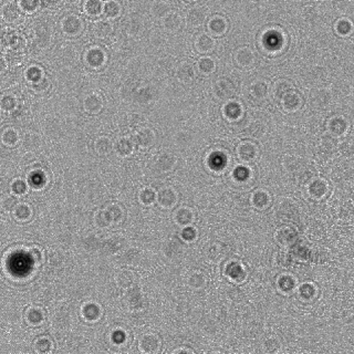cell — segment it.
<instances>
[{"label": "cell", "mask_w": 354, "mask_h": 354, "mask_svg": "<svg viewBox=\"0 0 354 354\" xmlns=\"http://www.w3.org/2000/svg\"><path fill=\"white\" fill-rule=\"evenodd\" d=\"M54 348V343L49 337H39L33 342V350L39 354L50 353Z\"/></svg>", "instance_id": "8d00e7d4"}, {"label": "cell", "mask_w": 354, "mask_h": 354, "mask_svg": "<svg viewBox=\"0 0 354 354\" xmlns=\"http://www.w3.org/2000/svg\"><path fill=\"white\" fill-rule=\"evenodd\" d=\"M197 237H198V231L193 226H187V227H183L182 231H181V239L183 241H185L187 244H192L194 242Z\"/></svg>", "instance_id": "816d5d0a"}, {"label": "cell", "mask_w": 354, "mask_h": 354, "mask_svg": "<svg viewBox=\"0 0 354 354\" xmlns=\"http://www.w3.org/2000/svg\"><path fill=\"white\" fill-rule=\"evenodd\" d=\"M103 5L100 0H87L84 3V10L90 16H99L103 13Z\"/></svg>", "instance_id": "bcb514c9"}, {"label": "cell", "mask_w": 354, "mask_h": 354, "mask_svg": "<svg viewBox=\"0 0 354 354\" xmlns=\"http://www.w3.org/2000/svg\"><path fill=\"white\" fill-rule=\"evenodd\" d=\"M107 214L110 215L113 225H120L125 220V208L119 203H110L104 207Z\"/></svg>", "instance_id": "f1b7e54d"}, {"label": "cell", "mask_w": 354, "mask_h": 354, "mask_svg": "<svg viewBox=\"0 0 354 354\" xmlns=\"http://www.w3.org/2000/svg\"><path fill=\"white\" fill-rule=\"evenodd\" d=\"M313 104L316 107H324L326 104H329L331 100V94L326 90H319L312 97Z\"/></svg>", "instance_id": "7dc6e473"}, {"label": "cell", "mask_w": 354, "mask_h": 354, "mask_svg": "<svg viewBox=\"0 0 354 354\" xmlns=\"http://www.w3.org/2000/svg\"><path fill=\"white\" fill-rule=\"evenodd\" d=\"M208 12L206 8L202 6H195L190 8L186 13V23L189 27L193 28H198L206 23Z\"/></svg>", "instance_id": "9a60e30c"}, {"label": "cell", "mask_w": 354, "mask_h": 354, "mask_svg": "<svg viewBox=\"0 0 354 354\" xmlns=\"http://www.w3.org/2000/svg\"><path fill=\"white\" fill-rule=\"evenodd\" d=\"M18 5L21 10L26 12H33L40 8L42 3L39 2V0H20V2H18Z\"/></svg>", "instance_id": "11a10c76"}, {"label": "cell", "mask_w": 354, "mask_h": 354, "mask_svg": "<svg viewBox=\"0 0 354 354\" xmlns=\"http://www.w3.org/2000/svg\"><path fill=\"white\" fill-rule=\"evenodd\" d=\"M32 208L27 203H19L17 207L13 209L12 216L19 223H27L31 219L32 217Z\"/></svg>", "instance_id": "1f68e13d"}, {"label": "cell", "mask_w": 354, "mask_h": 354, "mask_svg": "<svg viewBox=\"0 0 354 354\" xmlns=\"http://www.w3.org/2000/svg\"><path fill=\"white\" fill-rule=\"evenodd\" d=\"M134 148L135 144L133 140L131 138H127V136H122L114 143V152L122 159L131 156L134 152Z\"/></svg>", "instance_id": "603a6c76"}, {"label": "cell", "mask_w": 354, "mask_h": 354, "mask_svg": "<svg viewBox=\"0 0 354 354\" xmlns=\"http://www.w3.org/2000/svg\"><path fill=\"white\" fill-rule=\"evenodd\" d=\"M179 159L177 156L171 152L161 153L155 162V167L161 173H171L177 166Z\"/></svg>", "instance_id": "7c38bea8"}, {"label": "cell", "mask_w": 354, "mask_h": 354, "mask_svg": "<svg viewBox=\"0 0 354 354\" xmlns=\"http://www.w3.org/2000/svg\"><path fill=\"white\" fill-rule=\"evenodd\" d=\"M83 21L79 16L74 15V13H70L67 15L62 21H61V29L65 33L67 36L76 37L80 35L83 30Z\"/></svg>", "instance_id": "ba28073f"}, {"label": "cell", "mask_w": 354, "mask_h": 354, "mask_svg": "<svg viewBox=\"0 0 354 354\" xmlns=\"http://www.w3.org/2000/svg\"><path fill=\"white\" fill-rule=\"evenodd\" d=\"M2 16L7 23H12L20 16V7L15 3H7L2 9Z\"/></svg>", "instance_id": "d590c367"}, {"label": "cell", "mask_w": 354, "mask_h": 354, "mask_svg": "<svg viewBox=\"0 0 354 354\" xmlns=\"http://www.w3.org/2000/svg\"><path fill=\"white\" fill-rule=\"evenodd\" d=\"M122 7L118 2H105L103 5V15L107 19H115L120 16Z\"/></svg>", "instance_id": "f6af8a7d"}, {"label": "cell", "mask_w": 354, "mask_h": 354, "mask_svg": "<svg viewBox=\"0 0 354 354\" xmlns=\"http://www.w3.org/2000/svg\"><path fill=\"white\" fill-rule=\"evenodd\" d=\"M329 189V183L324 179H321V177H317V179L310 182L308 186V194L310 195L311 198L320 201L328 195Z\"/></svg>", "instance_id": "5bb4252c"}, {"label": "cell", "mask_w": 354, "mask_h": 354, "mask_svg": "<svg viewBox=\"0 0 354 354\" xmlns=\"http://www.w3.org/2000/svg\"><path fill=\"white\" fill-rule=\"evenodd\" d=\"M93 32L97 38L100 39H105L107 37L111 36V33L113 32V25L111 21H108L107 19L99 20L98 23H95Z\"/></svg>", "instance_id": "d6a6232c"}, {"label": "cell", "mask_w": 354, "mask_h": 354, "mask_svg": "<svg viewBox=\"0 0 354 354\" xmlns=\"http://www.w3.org/2000/svg\"><path fill=\"white\" fill-rule=\"evenodd\" d=\"M94 149L100 156H107L114 151V142L108 136H99L94 142Z\"/></svg>", "instance_id": "f546056e"}, {"label": "cell", "mask_w": 354, "mask_h": 354, "mask_svg": "<svg viewBox=\"0 0 354 354\" xmlns=\"http://www.w3.org/2000/svg\"><path fill=\"white\" fill-rule=\"evenodd\" d=\"M45 77L46 76H45L43 70L41 69V68H39L37 65H31L26 71V78H27V80L29 81L30 84L37 82V81L41 80Z\"/></svg>", "instance_id": "f907efd6"}, {"label": "cell", "mask_w": 354, "mask_h": 354, "mask_svg": "<svg viewBox=\"0 0 354 354\" xmlns=\"http://www.w3.org/2000/svg\"><path fill=\"white\" fill-rule=\"evenodd\" d=\"M249 174H250L249 167H246L244 165L237 166L234 171V177H235V180H237L238 182L247 181L249 179Z\"/></svg>", "instance_id": "91938a15"}, {"label": "cell", "mask_w": 354, "mask_h": 354, "mask_svg": "<svg viewBox=\"0 0 354 354\" xmlns=\"http://www.w3.org/2000/svg\"><path fill=\"white\" fill-rule=\"evenodd\" d=\"M85 62L94 69H98V68L103 65L106 62V54L104 50H102L99 47H91L85 52Z\"/></svg>", "instance_id": "ffe728a7"}, {"label": "cell", "mask_w": 354, "mask_h": 354, "mask_svg": "<svg viewBox=\"0 0 354 354\" xmlns=\"http://www.w3.org/2000/svg\"><path fill=\"white\" fill-rule=\"evenodd\" d=\"M216 68L217 65H216L215 60L208 56L202 57L198 60V62H197V69H198L201 73L206 74V76L214 73L216 71Z\"/></svg>", "instance_id": "b9f144b4"}, {"label": "cell", "mask_w": 354, "mask_h": 354, "mask_svg": "<svg viewBox=\"0 0 354 354\" xmlns=\"http://www.w3.org/2000/svg\"><path fill=\"white\" fill-rule=\"evenodd\" d=\"M11 193L16 196H23L28 192V184L23 179H15L10 184Z\"/></svg>", "instance_id": "681fc988"}, {"label": "cell", "mask_w": 354, "mask_h": 354, "mask_svg": "<svg viewBox=\"0 0 354 354\" xmlns=\"http://www.w3.org/2000/svg\"><path fill=\"white\" fill-rule=\"evenodd\" d=\"M132 140L136 146L146 149L155 144L156 133L151 127H141L133 134Z\"/></svg>", "instance_id": "52a82bcc"}, {"label": "cell", "mask_w": 354, "mask_h": 354, "mask_svg": "<svg viewBox=\"0 0 354 354\" xmlns=\"http://www.w3.org/2000/svg\"><path fill=\"white\" fill-rule=\"evenodd\" d=\"M237 156L244 163H253L259 156V146L253 141H242L237 146Z\"/></svg>", "instance_id": "5b68a950"}, {"label": "cell", "mask_w": 354, "mask_h": 354, "mask_svg": "<svg viewBox=\"0 0 354 354\" xmlns=\"http://www.w3.org/2000/svg\"><path fill=\"white\" fill-rule=\"evenodd\" d=\"M171 5L166 2H154L151 5V9H149V12H151V15L156 18V19H164L169 12H171Z\"/></svg>", "instance_id": "836d02e7"}, {"label": "cell", "mask_w": 354, "mask_h": 354, "mask_svg": "<svg viewBox=\"0 0 354 354\" xmlns=\"http://www.w3.org/2000/svg\"><path fill=\"white\" fill-rule=\"evenodd\" d=\"M180 201V193L173 186H164L158 192L156 204L165 210L174 208Z\"/></svg>", "instance_id": "3957f363"}, {"label": "cell", "mask_w": 354, "mask_h": 354, "mask_svg": "<svg viewBox=\"0 0 354 354\" xmlns=\"http://www.w3.org/2000/svg\"><path fill=\"white\" fill-rule=\"evenodd\" d=\"M104 106L103 98L98 93H90L87 94L83 100V108L87 114L98 115Z\"/></svg>", "instance_id": "e0dca14e"}, {"label": "cell", "mask_w": 354, "mask_h": 354, "mask_svg": "<svg viewBox=\"0 0 354 354\" xmlns=\"http://www.w3.org/2000/svg\"><path fill=\"white\" fill-rule=\"evenodd\" d=\"M47 319V313L43 308L39 305H31L25 312V320L27 324L31 328H39L41 326Z\"/></svg>", "instance_id": "30bf717a"}, {"label": "cell", "mask_w": 354, "mask_h": 354, "mask_svg": "<svg viewBox=\"0 0 354 354\" xmlns=\"http://www.w3.org/2000/svg\"><path fill=\"white\" fill-rule=\"evenodd\" d=\"M229 29V23L228 20L224 16L216 15L212 18H209L207 23V30L209 35L214 37H223L227 33Z\"/></svg>", "instance_id": "9c48e42d"}, {"label": "cell", "mask_w": 354, "mask_h": 354, "mask_svg": "<svg viewBox=\"0 0 354 354\" xmlns=\"http://www.w3.org/2000/svg\"><path fill=\"white\" fill-rule=\"evenodd\" d=\"M279 103H280L282 110L285 113L291 114L301 110V107L304 104V100L302 94L295 88V90H292L285 95H283V98L279 101Z\"/></svg>", "instance_id": "277c9868"}, {"label": "cell", "mask_w": 354, "mask_h": 354, "mask_svg": "<svg viewBox=\"0 0 354 354\" xmlns=\"http://www.w3.org/2000/svg\"><path fill=\"white\" fill-rule=\"evenodd\" d=\"M292 90H295V85L292 84V82H290L289 80L280 79L275 82L274 86H272V97L279 102L283 98V95Z\"/></svg>", "instance_id": "4dcf8cb0"}, {"label": "cell", "mask_w": 354, "mask_h": 354, "mask_svg": "<svg viewBox=\"0 0 354 354\" xmlns=\"http://www.w3.org/2000/svg\"><path fill=\"white\" fill-rule=\"evenodd\" d=\"M40 142H41L40 136L37 133H33V132L27 133L24 138V145L25 147H28V148L39 147Z\"/></svg>", "instance_id": "9f6ffc18"}, {"label": "cell", "mask_w": 354, "mask_h": 354, "mask_svg": "<svg viewBox=\"0 0 354 354\" xmlns=\"http://www.w3.org/2000/svg\"><path fill=\"white\" fill-rule=\"evenodd\" d=\"M114 282L122 290L133 289L134 285L138 283V276L132 270L122 269L114 276Z\"/></svg>", "instance_id": "4fadbf2b"}, {"label": "cell", "mask_w": 354, "mask_h": 354, "mask_svg": "<svg viewBox=\"0 0 354 354\" xmlns=\"http://www.w3.org/2000/svg\"><path fill=\"white\" fill-rule=\"evenodd\" d=\"M158 200V192L152 187H144L139 193V202L143 206H153Z\"/></svg>", "instance_id": "e575fe53"}, {"label": "cell", "mask_w": 354, "mask_h": 354, "mask_svg": "<svg viewBox=\"0 0 354 354\" xmlns=\"http://www.w3.org/2000/svg\"><path fill=\"white\" fill-rule=\"evenodd\" d=\"M271 195L266 189H257L251 194L250 204L257 210H264L271 205Z\"/></svg>", "instance_id": "44dd1931"}, {"label": "cell", "mask_w": 354, "mask_h": 354, "mask_svg": "<svg viewBox=\"0 0 354 354\" xmlns=\"http://www.w3.org/2000/svg\"><path fill=\"white\" fill-rule=\"evenodd\" d=\"M223 114L225 119H227L228 121L235 122L239 120L244 115V107L241 103H239L238 101L230 100L226 102V104L223 107Z\"/></svg>", "instance_id": "cb8c5ba5"}, {"label": "cell", "mask_w": 354, "mask_h": 354, "mask_svg": "<svg viewBox=\"0 0 354 354\" xmlns=\"http://www.w3.org/2000/svg\"><path fill=\"white\" fill-rule=\"evenodd\" d=\"M50 85H51L50 80L48 79L47 77L42 78L41 80L37 81V82H35V83L30 84L32 90L35 91V92H37V93H43V92L48 91V88L50 87Z\"/></svg>", "instance_id": "680465c9"}, {"label": "cell", "mask_w": 354, "mask_h": 354, "mask_svg": "<svg viewBox=\"0 0 354 354\" xmlns=\"http://www.w3.org/2000/svg\"><path fill=\"white\" fill-rule=\"evenodd\" d=\"M162 338L154 332H147L141 336L138 342L139 351L145 354H158L162 351Z\"/></svg>", "instance_id": "7a4b0ae2"}, {"label": "cell", "mask_w": 354, "mask_h": 354, "mask_svg": "<svg viewBox=\"0 0 354 354\" xmlns=\"http://www.w3.org/2000/svg\"><path fill=\"white\" fill-rule=\"evenodd\" d=\"M175 76L177 80L181 81L182 83H190L193 82L196 78V69L193 63L188 62V61H184L181 62L176 68Z\"/></svg>", "instance_id": "ac0fdd59"}, {"label": "cell", "mask_w": 354, "mask_h": 354, "mask_svg": "<svg viewBox=\"0 0 354 354\" xmlns=\"http://www.w3.org/2000/svg\"><path fill=\"white\" fill-rule=\"evenodd\" d=\"M335 30L340 37H349L353 30V24L348 18H340L335 24Z\"/></svg>", "instance_id": "ab89813d"}, {"label": "cell", "mask_w": 354, "mask_h": 354, "mask_svg": "<svg viewBox=\"0 0 354 354\" xmlns=\"http://www.w3.org/2000/svg\"><path fill=\"white\" fill-rule=\"evenodd\" d=\"M173 354H180V353H195V350L188 348V346H180V348H176L175 350L172 351Z\"/></svg>", "instance_id": "6125c7cd"}, {"label": "cell", "mask_w": 354, "mask_h": 354, "mask_svg": "<svg viewBox=\"0 0 354 354\" xmlns=\"http://www.w3.org/2000/svg\"><path fill=\"white\" fill-rule=\"evenodd\" d=\"M19 204L18 202V196L13 194H8L5 195L2 198V208L5 212H13V209L17 207Z\"/></svg>", "instance_id": "f5cc1de1"}, {"label": "cell", "mask_w": 354, "mask_h": 354, "mask_svg": "<svg viewBox=\"0 0 354 354\" xmlns=\"http://www.w3.org/2000/svg\"><path fill=\"white\" fill-rule=\"evenodd\" d=\"M249 93L256 100H264L270 93L269 84L263 80H257L249 86Z\"/></svg>", "instance_id": "83f0119b"}, {"label": "cell", "mask_w": 354, "mask_h": 354, "mask_svg": "<svg viewBox=\"0 0 354 354\" xmlns=\"http://www.w3.org/2000/svg\"><path fill=\"white\" fill-rule=\"evenodd\" d=\"M18 105V100L12 94H5L3 95L2 101H0V106H2V110L5 112H11L15 110Z\"/></svg>", "instance_id": "c3c4849f"}, {"label": "cell", "mask_w": 354, "mask_h": 354, "mask_svg": "<svg viewBox=\"0 0 354 354\" xmlns=\"http://www.w3.org/2000/svg\"><path fill=\"white\" fill-rule=\"evenodd\" d=\"M187 284L189 288H192L194 290H201L203 288L206 287L207 284V278L203 272L195 271L190 275L187 279Z\"/></svg>", "instance_id": "f35d334b"}, {"label": "cell", "mask_w": 354, "mask_h": 354, "mask_svg": "<svg viewBox=\"0 0 354 354\" xmlns=\"http://www.w3.org/2000/svg\"><path fill=\"white\" fill-rule=\"evenodd\" d=\"M29 258L32 260L33 263H36L38 266L42 264L45 261V254L43 250L40 249L39 247H32L29 251H28Z\"/></svg>", "instance_id": "6f0895ef"}, {"label": "cell", "mask_w": 354, "mask_h": 354, "mask_svg": "<svg viewBox=\"0 0 354 354\" xmlns=\"http://www.w3.org/2000/svg\"><path fill=\"white\" fill-rule=\"evenodd\" d=\"M126 29L128 35L131 36H140L141 33L144 30V23H143V19L134 16L128 19V23L126 25Z\"/></svg>", "instance_id": "7bdbcfd3"}, {"label": "cell", "mask_w": 354, "mask_h": 354, "mask_svg": "<svg viewBox=\"0 0 354 354\" xmlns=\"http://www.w3.org/2000/svg\"><path fill=\"white\" fill-rule=\"evenodd\" d=\"M236 84L233 80L223 78L217 80L213 85V95L214 98L219 102H228L234 98L236 94Z\"/></svg>", "instance_id": "6da1fadb"}, {"label": "cell", "mask_w": 354, "mask_h": 354, "mask_svg": "<svg viewBox=\"0 0 354 354\" xmlns=\"http://www.w3.org/2000/svg\"><path fill=\"white\" fill-rule=\"evenodd\" d=\"M20 141L19 132L13 127H7L2 134V142L6 147L16 146Z\"/></svg>", "instance_id": "74e56055"}, {"label": "cell", "mask_w": 354, "mask_h": 354, "mask_svg": "<svg viewBox=\"0 0 354 354\" xmlns=\"http://www.w3.org/2000/svg\"><path fill=\"white\" fill-rule=\"evenodd\" d=\"M298 296L303 302H312L319 296V288L313 282H303L298 287Z\"/></svg>", "instance_id": "484cf974"}, {"label": "cell", "mask_w": 354, "mask_h": 354, "mask_svg": "<svg viewBox=\"0 0 354 354\" xmlns=\"http://www.w3.org/2000/svg\"><path fill=\"white\" fill-rule=\"evenodd\" d=\"M174 222L180 227L192 226L196 220V213L193 208L188 206H181L174 212Z\"/></svg>", "instance_id": "8fae6325"}, {"label": "cell", "mask_w": 354, "mask_h": 354, "mask_svg": "<svg viewBox=\"0 0 354 354\" xmlns=\"http://www.w3.org/2000/svg\"><path fill=\"white\" fill-rule=\"evenodd\" d=\"M350 128L349 120L343 115H333L326 122V130L335 138H342Z\"/></svg>", "instance_id": "8992f818"}, {"label": "cell", "mask_w": 354, "mask_h": 354, "mask_svg": "<svg viewBox=\"0 0 354 354\" xmlns=\"http://www.w3.org/2000/svg\"><path fill=\"white\" fill-rule=\"evenodd\" d=\"M235 61L241 68H249L255 63L256 54L249 47H241L235 53Z\"/></svg>", "instance_id": "d4e9b609"}, {"label": "cell", "mask_w": 354, "mask_h": 354, "mask_svg": "<svg viewBox=\"0 0 354 354\" xmlns=\"http://www.w3.org/2000/svg\"><path fill=\"white\" fill-rule=\"evenodd\" d=\"M194 47H195V50L198 53L207 54L215 49L216 41L215 39L209 35V33L203 32L196 37Z\"/></svg>", "instance_id": "7402d4cb"}, {"label": "cell", "mask_w": 354, "mask_h": 354, "mask_svg": "<svg viewBox=\"0 0 354 354\" xmlns=\"http://www.w3.org/2000/svg\"><path fill=\"white\" fill-rule=\"evenodd\" d=\"M225 274L237 282L241 281L240 277L246 276L245 275V270L242 268V266L239 262H231L230 264H228L226 267V270H225Z\"/></svg>", "instance_id": "ee69618b"}, {"label": "cell", "mask_w": 354, "mask_h": 354, "mask_svg": "<svg viewBox=\"0 0 354 354\" xmlns=\"http://www.w3.org/2000/svg\"><path fill=\"white\" fill-rule=\"evenodd\" d=\"M81 316L88 322H97L103 316V309L97 302H86L81 307Z\"/></svg>", "instance_id": "d6986e66"}, {"label": "cell", "mask_w": 354, "mask_h": 354, "mask_svg": "<svg viewBox=\"0 0 354 354\" xmlns=\"http://www.w3.org/2000/svg\"><path fill=\"white\" fill-rule=\"evenodd\" d=\"M183 25V18L179 12L171 11L162 20V26L166 32H176L181 29Z\"/></svg>", "instance_id": "4316f807"}, {"label": "cell", "mask_w": 354, "mask_h": 354, "mask_svg": "<svg viewBox=\"0 0 354 354\" xmlns=\"http://www.w3.org/2000/svg\"><path fill=\"white\" fill-rule=\"evenodd\" d=\"M281 349V343L277 338H268L262 343V350L266 353H277Z\"/></svg>", "instance_id": "db71d44e"}, {"label": "cell", "mask_w": 354, "mask_h": 354, "mask_svg": "<svg viewBox=\"0 0 354 354\" xmlns=\"http://www.w3.org/2000/svg\"><path fill=\"white\" fill-rule=\"evenodd\" d=\"M277 290L282 295H290L298 288L297 278L291 274H282L276 280Z\"/></svg>", "instance_id": "2e32d148"}, {"label": "cell", "mask_w": 354, "mask_h": 354, "mask_svg": "<svg viewBox=\"0 0 354 354\" xmlns=\"http://www.w3.org/2000/svg\"><path fill=\"white\" fill-rule=\"evenodd\" d=\"M111 339H112L113 343H115V344H122V343H124V342H125V340H126V333H125L123 330H117V331H114V332L112 333Z\"/></svg>", "instance_id": "94428289"}, {"label": "cell", "mask_w": 354, "mask_h": 354, "mask_svg": "<svg viewBox=\"0 0 354 354\" xmlns=\"http://www.w3.org/2000/svg\"><path fill=\"white\" fill-rule=\"evenodd\" d=\"M94 224H95V226L101 228V229H105V228L113 226L111 217H110V215L107 214L105 208L99 209V210H97V212H95Z\"/></svg>", "instance_id": "60d3db41"}]
</instances>
